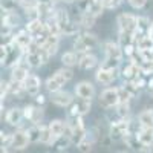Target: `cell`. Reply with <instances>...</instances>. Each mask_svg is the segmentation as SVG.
<instances>
[{"label":"cell","mask_w":153,"mask_h":153,"mask_svg":"<svg viewBox=\"0 0 153 153\" xmlns=\"http://www.w3.org/2000/svg\"><path fill=\"white\" fill-rule=\"evenodd\" d=\"M57 20H58V26H60V31L61 34L65 35H75L76 32L80 31L78 25H76L75 22H72L68 16V11L65 9H58L57 11Z\"/></svg>","instance_id":"cell-1"},{"label":"cell","mask_w":153,"mask_h":153,"mask_svg":"<svg viewBox=\"0 0 153 153\" xmlns=\"http://www.w3.org/2000/svg\"><path fill=\"white\" fill-rule=\"evenodd\" d=\"M98 46V38L97 35L94 34H89V32H84L81 34L78 38L75 40L74 43V49L76 52H87V51H91L94 48Z\"/></svg>","instance_id":"cell-2"},{"label":"cell","mask_w":153,"mask_h":153,"mask_svg":"<svg viewBox=\"0 0 153 153\" xmlns=\"http://www.w3.org/2000/svg\"><path fill=\"white\" fill-rule=\"evenodd\" d=\"M100 104L103 107H115L120 104V89L109 87L100 95Z\"/></svg>","instance_id":"cell-3"},{"label":"cell","mask_w":153,"mask_h":153,"mask_svg":"<svg viewBox=\"0 0 153 153\" xmlns=\"http://www.w3.org/2000/svg\"><path fill=\"white\" fill-rule=\"evenodd\" d=\"M74 118V123L71 124L72 126V135H71V139H72V144L78 146L83 139L86 138V129H84V124H83V118L81 115L80 117H72Z\"/></svg>","instance_id":"cell-4"},{"label":"cell","mask_w":153,"mask_h":153,"mask_svg":"<svg viewBox=\"0 0 153 153\" xmlns=\"http://www.w3.org/2000/svg\"><path fill=\"white\" fill-rule=\"evenodd\" d=\"M118 25H120V31H130V32H136L138 29V17L132 16V14H120L117 19Z\"/></svg>","instance_id":"cell-5"},{"label":"cell","mask_w":153,"mask_h":153,"mask_svg":"<svg viewBox=\"0 0 153 153\" xmlns=\"http://www.w3.org/2000/svg\"><path fill=\"white\" fill-rule=\"evenodd\" d=\"M130 130V124L127 123L126 120L120 121V123H113L110 126V133H109V138L112 141H120L126 136V133Z\"/></svg>","instance_id":"cell-6"},{"label":"cell","mask_w":153,"mask_h":153,"mask_svg":"<svg viewBox=\"0 0 153 153\" xmlns=\"http://www.w3.org/2000/svg\"><path fill=\"white\" fill-rule=\"evenodd\" d=\"M75 94H76L78 98L92 100L95 97V86L91 81H80L75 86Z\"/></svg>","instance_id":"cell-7"},{"label":"cell","mask_w":153,"mask_h":153,"mask_svg":"<svg viewBox=\"0 0 153 153\" xmlns=\"http://www.w3.org/2000/svg\"><path fill=\"white\" fill-rule=\"evenodd\" d=\"M29 135H28V130H17L16 133H12V141H11V147L16 149V150H23L26 149L28 144H29Z\"/></svg>","instance_id":"cell-8"},{"label":"cell","mask_w":153,"mask_h":153,"mask_svg":"<svg viewBox=\"0 0 153 153\" xmlns=\"http://www.w3.org/2000/svg\"><path fill=\"white\" fill-rule=\"evenodd\" d=\"M92 107V103H91V100H87V98H80L76 103L72 104L71 107V117H83V115L89 113V110H91Z\"/></svg>","instance_id":"cell-9"},{"label":"cell","mask_w":153,"mask_h":153,"mask_svg":"<svg viewBox=\"0 0 153 153\" xmlns=\"http://www.w3.org/2000/svg\"><path fill=\"white\" fill-rule=\"evenodd\" d=\"M34 42V37L32 34L26 29V31H20L14 38H12V43H14L17 48H20L22 51H26V48Z\"/></svg>","instance_id":"cell-10"},{"label":"cell","mask_w":153,"mask_h":153,"mask_svg":"<svg viewBox=\"0 0 153 153\" xmlns=\"http://www.w3.org/2000/svg\"><path fill=\"white\" fill-rule=\"evenodd\" d=\"M52 103L60 106V107H68L74 103V98L69 92L66 91H57V92H52Z\"/></svg>","instance_id":"cell-11"},{"label":"cell","mask_w":153,"mask_h":153,"mask_svg":"<svg viewBox=\"0 0 153 153\" xmlns=\"http://www.w3.org/2000/svg\"><path fill=\"white\" fill-rule=\"evenodd\" d=\"M115 74H117V69H109V68L101 66L95 74V78L101 84H110L115 80Z\"/></svg>","instance_id":"cell-12"},{"label":"cell","mask_w":153,"mask_h":153,"mask_svg":"<svg viewBox=\"0 0 153 153\" xmlns=\"http://www.w3.org/2000/svg\"><path fill=\"white\" fill-rule=\"evenodd\" d=\"M68 81L65 80V78H63V76L60 75V74H54L52 76H49V78L46 80V89H48V91L51 92V94H52V92H57V91H60V89L63 87V86H65Z\"/></svg>","instance_id":"cell-13"},{"label":"cell","mask_w":153,"mask_h":153,"mask_svg":"<svg viewBox=\"0 0 153 153\" xmlns=\"http://www.w3.org/2000/svg\"><path fill=\"white\" fill-rule=\"evenodd\" d=\"M139 72H141V66L135 61H130L129 65H126L123 68V78L130 81V80H136L139 76Z\"/></svg>","instance_id":"cell-14"},{"label":"cell","mask_w":153,"mask_h":153,"mask_svg":"<svg viewBox=\"0 0 153 153\" xmlns=\"http://www.w3.org/2000/svg\"><path fill=\"white\" fill-rule=\"evenodd\" d=\"M25 87H26L28 95L37 97L40 92V78L37 75H28V78L25 80Z\"/></svg>","instance_id":"cell-15"},{"label":"cell","mask_w":153,"mask_h":153,"mask_svg":"<svg viewBox=\"0 0 153 153\" xmlns=\"http://www.w3.org/2000/svg\"><path fill=\"white\" fill-rule=\"evenodd\" d=\"M104 52L106 57H112V58H117V60H123V48L118 43H113V42H106L104 43Z\"/></svg>","instance_id":"cell-16"},{"label":"cell","mask_w":153,"mask_h":153,"mask_svg":"<svg viewBox=\"0 0 153 153\" xmlns=\"http://www.w3.org/2000/svg\"><path fill=\"white\" fill-rule=\"evenodd\" d=\"M138 139L143 146H152L153 144V127H141L138 130Z\"/></svg>","instance_id":"cell-17"},{"label":"cell","mask_w":153,"mask_h":153,"mask_svg":"<svg viewBox=\"0 0 153 153\" xmlns=\"http://www.w3.org/2000/svg\"><path fill=\"white\" fill-rule=\"evenodd\" d=\"M22 118H25L23 117V110H20L19 107H12L6 113V123L9 126H20Z\"/></svg>","instance_id":"cell-18"},{"label":"cell","mask_w":153,"mask_h":153,"mask_svg":"<svg viewBox=\"0 0 153 153\" xmlns=\"http://www.w3.org/2000/svg\"><path fill=\"white\" fill-rule=\"evenodd\" d=\"M97 65H98V58H97L94 54H84V55L80 58V63H78V66H80L83 71L94 69Z\"/></svg>","instance_id":"cell-19"},{"label":"cell","mask_w":153,"mask_h":153,"mask_svg":"<svg viewBox=\"0 0 153 153\" xmlns=\"http://www.w3.org/2000/svg\"><path fill=\"white\" fill-rule=\"evenodd\" d=\"M28 78V69L25 66H14L11 72V81H19V83H25V80Z\"/></svg>","instance_id":"cell-20"},{"label":"cell","mask_w":153,"mask_h":153,"mask_svg":"<svg viewBox=\"0 0 153 153\" xmlns=\"http://www.w3.org/2000/svg\"><path fill=\"white\" fill-rule=\"evenodd\" d=\"M26 29H28V31L32 34V37H34V35H37V34L43 32V31L46 29V25H45V22H42V19H34V20H29V22H28Z\"/></svg>","instance_id":"cell-21"},{"label":"cell","mask_w":153,"mask_h":153,"mask_svg":"<svg viewBox=\"0 0 153 153\" xmlns=\"http://www.w3.org/2000/svg\"><path fill=\"white\" fill-rule=\"evenodd\" d=\"M26 63H28V66H31V68H40L42 65H45V61L42 58V54H40V49H38L37 52H28Z\"/></svg>","instance_id":"cell-22"},{"label":"cell","mask_w":153,"mask_h":153,"mask_svg":"<svg viewBox=\"0 0 153 153\" xmlns=\"http://www.w3.org/2000/svg\"><path fill=\"white\" fill-rule=\"evenodd\" d=\"M78 52L76 51H69V52H65L61 55V61H63V65L65 66H69V68H72V66H75V65H78L80 63V58H78V55H76Z\"/></svg>","instance_id":"cell-23"},{"label":"cell","mask_w":153,"mask_h":153,"mask_svg":"<svg viewBox=\"0 0 153 153\" xmlns=\"http://www.w3.org/2000/svg\"><path fill=\"white\" fill-rule=\"evenodd\" d=\"M136 48L139 51H147V49H153V35L147 34V35H139V38L136 40Z\"/></svg>","instance_id":"cell-24"},{"label":"cell","mask_w":153,"mask_h":153,"mask_svg":"<svg viewBox=\"0 0 153 153\" xmlns=\"http://www.w3.org/2000/svg\"><path fill=\"white\" fill-rule=\"evenodd\" d=\"M138 121H139L141 127H153V110L147 109V110L141 112L138 117Z\"/></svg>","instance_id":"cell-25"},{"label":"cell","mask_w":153,"mask_h":153,"mask_svg":"<svg viewBox=\"0 0 153 153\" xmlns=\"http://www.w3.org/2000/svg\"><path fill=\"white\" fill-rule=\"evenodd\" d=\"M65 127H66V124L61 120H54L49 124V129H51V132H52L54 136H61L63 133H65Z\"/></svg>","instance_id":"cell-26"},{"label":"cell","mask_w":153,"mask_h":153,"mask_svg":"<svg viewBox=\"0 0 153 153\" xmlns=\"http://www.w3.org/2000/svg\"><path fill=\"white\" fill-rule=\"evenodd\" d=\"M95 20H97V16H94L92 12H81V20H80V25L83 28H92L95 25Z\"/></svg>","instance_id":"cell-27"},{"label":"cell","mask_w":153,"mask_h":153,"mask_svg":"<svg viewBox=\"0 0 153 153\" xmlns=\"http://www.w3.org/2000/svg\"><path fill=\"white\" fill-rule=\"evenodd\" d=\"M28 135H29V141L31 143H40V136H42V124H34L28 129Z\"/></svg>","instance_id":"cell-28"},{"label":"cell","mask_w":153,"mask_h":153,"mask_svg":"<svg viewBox=\"0 0 153 153\" xmlns=\"http://www.w3.org/2000/svg\"><path fill=\"white\" fill-rule=\"evenodd\" d=\"M2 23L3 25H9V26H17V23H19V17L14 14V11H9V12H6L5 11V16L2 17Z\"/></svg>","instance_id":"cell-29"},{"label":"cell","mask_w":153,"mask_h":153,"mask_svg":"<svg viewBox=\"0 0 153 153\" xmlns=\"http://www.w3.org/2000/svg\"><path fill=\"white\" fill-rule=\"evenodd\" d=\"M149 31H150V20H149V17H146V16L138 17V29H136V32L146 34Z\"/></svg>","instance_id":"cell-30"},{"label":"cell","mask_w":153,"mask_h":153,"mask_svg":"<svg viewBox=\"0 0 153 153\" xmlns=\"http://www.w3.org/2000/svg\"><path fill=\"white\" fill-rule=\"evenodd\" d=\"M129 113H130L129 103H120L118 104V115L121 118H127V117H129Z\"/></svg>","instance_id":"cell-31"},{"label":"cell","mask_w":153,"mask_h":153,"mask_svg":"<svg viewBox=\"0 0 153 153\" xmlns=\"http://www.w3.org/2000/svg\"><path fill=\"white\" fill-rule=\"evenodd\" d=\"M118 89H120V103H129L130 98H133L132 94L127 91L124 86H123V87H118Z\"/></svg>","instance_id":"cell-32"},{"label":"cell","mask_w":153,"mask_h":153,"mask_svg":"<svg viewBox=\"0 0 153 153\" xmlns=\"http://www.w3.org/2000/svg\"><path fill=\"white\" fill-rule=\"evenodd\" d=\"M76 147H78V150H80V152L87 153V152H91V150H92V141H89V138L86 136V138H84L83 141H81L78 146H76Z\"/></svg>","instance_id":"cell-33"},{"label":"cell","mask_w":153,"mask_h":153,"mask_svg":"<svg viewBox=\"0 0 153 153\" xmlns=\"http://www.w3.org/2000/svg\"><path fill=\"white\" fill-rule=\"evenodd\" d=\"M57 74H60V75L63 76V78L66 80V81H71V80L74 78V72L69 69V66H68V68H61V69H58V71H57Z\"/></svg>","instance_id":"cell-34"},{"label":"cell","mask_w":153,"mask_h":153,"mask_svg":"<svg viewBox=\"0 0 153 153\" xmlns=\"http://www.w3.org/2000/svg\"><path fill=\"white\" fill-rule=\"evenodd\" d=\"M34 112H35V107H34L32 104H28V106H25V107H23V117L31 121L32 117H34Z\"/></svg>","instance_id":"cell-35"},{"label":"cell","mask_w":153,"mask_h":153,"mask_svg":"<svg viewBox=\"0 0 153 153\" xmlns=\"http://www.w3.org/2000/svg\"><path fill=\"white\" fill-rule=\"evenodd\" d=\"M16 0H2V9H3V12L6 11V12H9V11H14V8H16Z\"/></svg>","instance_id":"cell-36"},{"label":"cell","mask_w":153,"mask_h":153,"mask_svg":"<svg viewBox=\"0 0 153 153\" xmlns=\"http://www.w3.org/2000/svg\"><path fill=\"white\" fill-rule=\"evenodd\" d=\"M101 5H103L104 8H107V9H115V8H118L121 3L118 2V0H101Z\"/></svg>","instance_id":"cell-37"},{"label":"cell","mask_w":153,"mask_h":153,"mask_svg":"<svg viewBox=\"0 0 153 153\" xmlns=\"http://www.w3.org/2000/svg\"><path fill=\"white\" fill-rule=\"evenodd\" d=\"M147 3V0H129V5L135 9H143Z\"/></svg>","instance_id":"cell-38"},{"label":"cell","mask_w":153,"mask_h":153,"mask_svg":"<svg viewBox=\"0 0 153 153\" xmlns=\"http://www.w3.org/2000/svg\"><path fill=\"white\" fill-rule=\"evenodd\" d=\"M2 87H0V91H2V100L6 97V94L9 92V83H6V81H2V84H0Z\"/></svg>","instance_id":"cell-39"},{"label":"cell","mask_w":153,"mask_h":153,"mask_svg":"<svg viewBox=\"0 0 153 153\" xmlns=\"http://www.w3.org/2000/svg\"><path fill=\"white\" fill-rule=\"evenodd\" d=\"M12 31V26H9V25H3L2 26V37H8Z\"/></svg>","instance_id":"cell-40"},{"label":"cell","mask_w":153,"mask_h":153,"mask_svg":"<svg viewBox=\"0 0 153 153\" xmlns=\"http://www.w3.org/2000/svg\"><path fill=\"white\" fill-rule=\"evenodd\" d=\"M147 89H149V94L153 97V81H149L147 83Z\"/></svg>","instance_id":"cell-41"},{"label":"cell","mask_w":153,"mask_h":153,"mask_svg":"<svg viewBox=\"0 0 153 153\" xmlns=\"http://www.w3.org/2000/svg\"><path fill=\"white\" fill-rule=\"evenodd\" d=\"M35 98H37V103H40V104L45 103V97H43V95H37Z\"/></svg>","instance_id":"cell-42"},{"label":"cell","mask_w":153,"mask_h":153,"mask_svg":"<svg viewBox=\"0 0 153 153\" xmlns=\"http://www.w3.org/2000/svg\"><path fill=\"white\" fill-rule=\"evenodd\" d=\"M149 34L153 35V22H152V25H150V31H149Z\"/></svg>","instance_id":"cell-43"},{"label":"cell","mask_w":153,"mask_h":153,"mask_svg":"<svg viewBox=\"0 0 153 153\" xmlns=\"http://www.w3.org/2000/svg\"><path fill=\"white\" fill-rule=\"evenodd\" d=\"M61 2H63V3H74L75 0H61Z\"/></svg>","instance_id":"cell-44"},{"label":"cell","mask_w":153,"mask_h":153,"mask_svg":"<svg viewBox=\"0 0 153 153\" xmlns=\"http://www.w3.org/2000/svg\"><path fill=\"white\" fill-rule=\"evenodd\" d=\"M118 2H120V3H123V2H124V0H118Z\"/></svg>","instance_id":"cell-45"},{"label":"cell","mask_w":153,"mask_h":153,"mask_svg":"<svg viewBox=\"0 0 153 153\" xmlns=\"http://www.w3.org/2000/svg\"><path fill=\"white\" fill-rule=\"evenodd\" d=\"M87 2H91V3H92V2H94V0H87Z\"/></svg>","instance_id":"cell-46"},{"label":"cell","mask_w":153,"mask_h":153,"mask_svg":"<svg viewBox=\"0 0 153 153\" xmlns=\"http://www.w3.org/2000/svg\"><path fill=\"white\" fill-rule=\"evenodd\" d=\"M51 2H57V0H51Z\"/></svg>","instance_id":"cell-47"}]
</instances>
